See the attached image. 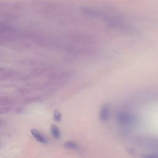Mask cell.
Returning <instances> with one entry per match:
<instances>
[{"mask_svg":"<svg viewBox=\"0 0 158 158\" xmlns=\"http://www.w3.org/2000/svg\"><path fill=\"white\" fill-rule=\"evenodd\" d=\"M117 122L121 126H130L134 123L135 118L129 112H121L117 116Z\"/></svg>","mask_w":158,"mask_h":158,"instance_id":"obj_1","label":"cell"},{"mask_svg":"<svg viewBox=\"0 0 158 158\" xmlns=\"http://www.w3.org/2000/svg\"><path fill=\"white\" fill-rule=\"evenodd\" d=\"M111 114V109L109 106L108 104H104L103 106L101 108L99 114V117L100 121L105 122L109 120V117H110Z\"/></svg>","mask_w":158,"mask_h":158,"instance_id":"obj_2","label":"cell"},{"mask_svg":"<svg viewBox=\"0 0 158 158\" xmlns=\"http://www.w3.org/2000/svg\"><path fill=\"white\" fill-rule=\"evenodd\" d=\"M30 132H31V134L33 138L35 139L38 142L42 144H47L48 143L47 138L37 130L35 129H32L31 131H30Z\"/></svg>","mask_w":158,"mask_h":158,"instance_id":"obj_3","label":"cell"},{"mask_svg":"<svg viewBox=\"0 0 158 158\" xmlns=\"http://www.w3.org/2000/svg\"><path fill=\"white\" fill-rule=\"evenodd\" d=\"M50 131H51V135L52 136V137H53L54 138L57 139V140L61 138V130L56 125H52L51 126Z\"/></svg>","mask_w":158,"mask_h":158,"instance_id":"obj_4","label":"cell"},{"mask_svg":"<svg viewBox=\"0 0 158 158\" xmlns=\"http://www.w3.org/2000/svg\"><path fill=\"white\" fill-rule=\"evenodd\" d=\"M64 146L65 148L69 149V150H78L79 148H80L77 143L72 141L65 142L64 144Z\"/></svg>","mask_w":158,"mask_h":158,"instance_id":"obj_5","label":"cell"},{"mask_svg":"<svg viewBox=\"0 0 158 158\" xmlns=\"http://www.w3.org/2000/svg\"><path fill=\"white\" fill-rule=\"evenodd\" d=\"M62 118V115L59 111H55L53 114V119L56 122H60Z\"/></svg>","mask_w":158,"mask_h":158,"instance_id":"obj_6","label":"cell"}]
</instances>
